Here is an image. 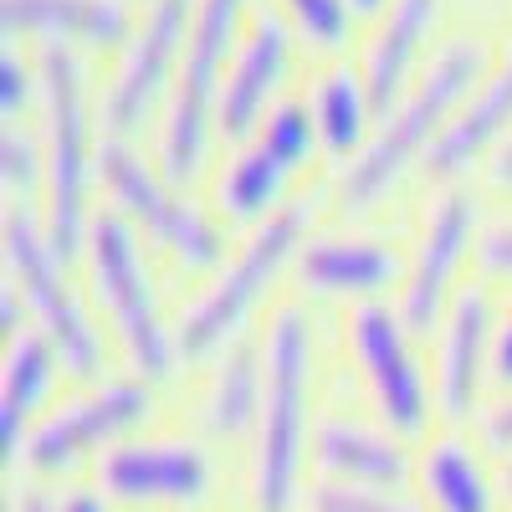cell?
Instances as JSON below:
<instances>
[{"label":"cell","instance_id":"32","mask_svg":"<svg viewBox=\"0 0 512 512\" xmlns=\"http://www.w3.org/2000/svg\"><path fill=\"white\" fill-rule=\"evenodd\" d=\"M477 256H482V272H492V277H512V226L492 231V236L477 246Z\"/></svg>","mask_w":512,"mask_h":512},{"label":"cell","instance_id":"7","mask_svg":"<svg viewBox=\"0 0 512 512\" xmlns=\"http://www.w3.org/2000/svg\"><path fill=\"white\" fill-rule=\"evenodd\" d=\"M149 410H154V395H149L144 379L98 384L93 395H77V400L57 405L47 420L36 425L26 451H21V466L36 482L67 477L93 451H113L118 441H128L149 420Z\"/></svg>","mask_w":512,"mask_h":512},{"label":"cell","instance_id":"18","mask_svg":"<svg viewBox=\"0 0 512 512\" xmlns=\"http://www.w3.org/2000/svg\"><path fill=\"white\" fill-rule=\"evenodd\" d=\"M57 379V349L41 333H16L6 349V374H0V451L6 466H21V451L36 431V410Z\"/></svg>","mask_w":512,"mask_h":512},{"label":"cell","instance_id":"1","mask_svg":"<svg viewBox=\"0 0 512 512\" xmlns=\"http://www.w3.org/2000/svg\"><path fill=\"white\" fill-rule=\"evenodd\" d=\"M308 369L313 338L303 308H277L267 328V395L251 446V507L256 512H297L303 507V466H308Z\"/></svg>","mask_w":512,"mask_h":512},{"label":"cell","instance_id":"20","mask_svg":"<svg viewBox=\"0 0 512 512\" xmlns=\"http://www.w3.org/2000/svg\"><path fill=\"white\" fill-rule=\"evenodd\" d=\"M395 272V256L364 236H318L297 251V282L328 297H374L395 282Z\"/></svg>","mask_w":512,"mask_h":512},{"label":"cell","instance_id":"31","mask_svg":"<svg viewBox=\"0 0 512 512\" xmlns=\"http://www.w3.org/2000/svg\"><path fill=\"white\" fill-rule=\"evenodd\" d=\"M26 98H31V77H26V67L6 52V57H0V108L16 118V113L26 108Z\"/></svg>","mask_w":512,"mask_h":512},{"label":"cell","instance_id":"36","mask_svg":"<svg viewBox=\"0 0 512 512\" xmlns=\"http://www.w3.org/2000/svg\"><path fill=\"white\" fill-rule=\"evenodd\" d=\"M492 180L497 185H512V139L497 149V159H492Z\"/></svg>","mask_w":512,"mask_h":512},{"label":"cell","instance_id":"19","mask_svg":"<svg viewBox=\"0 0 512 512\" xmlns=\"http://www.w3.org/2000/svg\"><path fill=\"white\" fill-rule=\"evenodd\" d=\"M0 21L11 36L82 41V47H118L128 36L123 0H0Z\"/></svg>","mask_w":512,"mask_h":512},{"label":"cell","instance_id":"24","mask_svg":"<svg viewBox=\"0 0 512 512\" xmlns=\"http://www.w3.org/2000/svg\"><path fill=\"white\" fill-rule=\"evenodd\" d=\"M287 175H292V169H287L267 144H251V149L226 169V180H221V205L231 210L236 221H256V226H262V221L272 216V205H277Z\"/></svg>","mask_w":512,"mask_h":512},{"label":"cell","instance_id":"35","mask_svg":"<svg viewBox=\"0 0 512 512\" xmlns=\"http://www.w3.org/2000/svg\"><path fill=\"white\" fill-rule=\"evenodd\" d=\"M492 379L502 384V390H512V313H507V323L492 338Z\"/></svg>","mask_w":512,"mask_h":512},{"label":"cell","instance_id":"37","mask_svg":"<svg viewBox=\"0 0 512 512\" xmlns=\"http://www.w3.org/2000/svg\"><path fill=\"white\" fill-rule=\"evenodd\" d=\"M502 497H507V507H512V461H502Z\"/></svg>","mask_w":512,"mask_h":512},{"label":"cell","instance_id":"4","mask_svg":"<svg viewBox=\"0 0 512 512\" xmlns=\"http://www.w3.org/2000/svg\"><path fill=\"white\" fill-rule=\"evenodd\" d=\"M303 226H308V205L292 200V205H277L272 216L251 231V241L241 246V256L205 287V297L185 313V323L175 333V349L185 359H200L210 349H221L226 338L246 323V313L262 303V292L287 267V256L303 251Z\"/></svg>","mask_w":512,"mask_h":512},{"label":"cell","instance_id":"29","mask_svg":"<svg viewBox=\"0 0 512 512\" xmlns=\"http://www.w3.org/2000/svg\"><path fill=\"white\" fill-rule=\"evenodd\" d=\"M36 175H41V164H36V144H31V139H21V134H6V185L26 195V190L36 185Z\"/></svg>","mask_w":512,"mask_h":512},{"label":"cell","instance_id":"23","mask_svg":"<svg viewBox=\"0 0 512 512\" xmlns=\"http://www.w3.org/2000/svg\"><path fill=\"white\" fill-rule=\"evenodd\" d=\"M262 395H267V359L262 349L241 338L226 349L216 379H210V400H205V425L221 441L236 436H256V420H262Z\"/></svg>","mask_w":512,"mask_h":512},{"label":"cell","instance_id":"8","mask_svg":"<svg viewBox=\"0 0 512 512\" xmlns=\"http://www.w3.org/2000/svg\"><path fill=\"white\" fill-rule=\"evenodd\" d=\"M98 487L128 512H195L216 492V461L200 441L128 436L98 456Z\"/></svg>","mask_w":512,"mask_h":512},{"label":"cell","instance_id":"33","mask_svg":"<svg viewBox=\"0 0 512 512\" xmlns=\"http://www.w3.org/2000/svg\"><path fill=\"white\" fill-rule=\"evenodd\" d=\"M57 512H118V507L103 497V487H67L57 492Z\"/></svg>","mask_w":512,"mask_h":512},{"label":"cell","instance_id":"15","mask_svg":"<svg viewBox=\"0 0 512 512\" xmlns=\"http://www.w3.org/2000/svg\"><path fill=\"white\" fill-rule=\"evenodd\" d=\"M482 374H492V308L482 287H466L441 328V364H436V400L446 420L477 415Z\"/></svg>","mask_w":512,"mask_h":512},{"label":"cell","instance_id":"12","mask_svg":"<svg viewBox=\"0 0 512 512\" xmlns=\"http://www.w3.org/2000/svg\"><path fill=\"white\" fill-rule=\"evenodd\" d=\"M195 6L200 0H154V11H149L144 31L134 36V47H128L113 88H108V103H103V118L113 128V139L134 134V128L144 123V113L154 108V98L164 93L175 62H185Z\"/></svg>","mask_w":512,"mask_h":512},{"label":"cell","instance_id":"27","mask_svg":"<svg viewBox=\"0 0 512 512\" xmlns=\"http://www.w3.org/2000/svg\"><path fill=\"white\" fill-rule=\"evenodd\" d=\"M313 139H318V118L303 103H277L267 113V128H262V139H256V144H267L287 169H297V164L313 159Z\"/></svg>","mask_w":512,"mask_h":512},{"label":"cell","instance_id":"34","mask_svg":"<svg viewBox=\"0 0 512 512\" xmlns=\"http://www.w3.org/2000/svg\"><path fill=\"white\" fill-rule=\"evenodd\" d=\"M6 512H57V492H47L41 482L11 487V497H6Z\"/></svg>","mask_w":512,"mask_h":512},{"label":"cell","instance_id":"13","mask_svg":"<svg viewBox=\"0 0 512 512\" xmlns=\"http://www.w3.org/2000/svg\"><path fill=\"white\" fill-rule=\"evenodd\" d=\"M472 231H477V200L466 190H446L425 221V236H420V251H415V267H410V287H405V328L410 333H431L436 318H441V303L456 282V267L466 246H472Z\"/></svg>","mask_w":512,"mask_h":512},{"label":"cell","instance_id":"26","mask_svg":"<svg viewBox=\"0 0 512 512\" xmlns=\"http://www.w3.org/2000/svg\"><path fill=\"white\" fill-rule=\"evenodd\" d=\"M297 512H425L415 492L390 487H344V482H308Z\"/></svg>","mask_w":512,"mask_h":512},{"label":"cell","instance_id":"5","mask_svg":"<svg viewBox=\"0 0 512 512\" xmlns=\"http://www.w3.org/2000/svg\"><path fill=\"white\" fill-rule=\"evenodd\" d=\"M236 16H241V0H200L195 6V26L185 41V62L175 77V93H169V113H164V180H190L200 159H205V139H210V123H216L221 108V67L226 52L236 41Z\"/></svg>","mask_w":512,"mask_h":512},{"label":"cell","instance_id":"3","mask_svg":"<svg viewBox=\"0 0 512 512\" xmlns=\"http://www.w3.org/2000/svg\"><path fill=\"white\" fill-rule=\"evenodd\" d=\"M41 93H47V236L62 256L82 246L88 226V180H93V144H88V82L67 47L41 52Z\"/></svg>","mask_w":512,"mask_h":512},{"label":"cell","instance_id":"11","mask_svg":"<svg viewBox=\"0 0 512 512\" xmlns=\"http://www.w3.org/2000/svg\"><path fill=\"white\" fill-rule=\"evenodd\" d=\"M349 328H354V349L374 390L379 420L400 441H420L425 425H431V390H425V374L405 344V333H410L405 318H395L384 303H364Z\"/></svg>","mask_w":512,"mask_h":512},{"label":"cell","instance_id":"25","mask_svg":"<svg viewBox=\"0 0 512 512\" xmlns=\"http://www.w3.org/2000/svg\"><path fill=\"white\" fill-rule=\"evenodd\" d=\"M369 113H374V103H369L364 77H354V72H328V77H323L318 103H313V118H318V134H323V144H328L333 154L359 149Z\"/></svg>","mask_w":512,"mask_h":512},{"label":"cell","instance_id":"16","mask_svg":"<svg viewBox=\"0 0 512 512\" xmlns=\"http://www.w3.org/2000/svg\"><path fill=\"white\" fill-rule=\"evenodd\" d=\"M287 57H292V36L277 16H262L256 31L246 36V47L236 52L231 72H226V88H221V108H216V128L221 139L241 144L256 118H262L267 98L282 88V72H287Z\"/></svg>","mask_w":512,"mask_h":512},{"label":"cell","instance_id":"10","mask_svg":"<svg viewBox=\"0 0 512 512\" xmlns=\"http://www.w3.org/2000/svg\"><path fill=\"white\" fill-rule=\"evenodd\" d=\"M98 164H103V180H108V190L118 195V205H123L128 216H134L159 246L175 251L185 267H216V262H221V236H216V226H210L190 200H180L159 175H149V164L128 149L123 139L103 144Z\"/></svg>","mask_w":512,"mask_h":512},{"label":"cell","instance_id":"22","mask_svg":"<svg viewBox=\"0 0 512 512\" xmlns=\"http://www.w3.org/2000/svg\"><path fill=\"white\" fill-rule=\"evenodd\" d=\"M431 21H436V0H395L390 16H384L374 47H369V62H364V88L379 113H390V103L405 93L410 62L420 52V36L431 31Z\"/></svg>","mask_w":512,"mask_h":512},{"label":"cell","instance_id":"6","mask_svg":"<svg viewBox=\"0 0 512 512\" xmlns=\"http://www.w3.org/2000/svg\"><path fill=\"white\" fill-rule=\"evenodd\" d=\"M6 262H11V282L21 287L31 313L41 318V328H47L62 369L72 379H98V369H103V338L88 323V313L77 308L72 282L62 277V251L52 246L47 231L36 226V216L26 205H16L6 216Z\"/></svg>","mask_w":512,"mask_h":512},{"label":"cell","instance_id":"17","mask_svg":"<svg viewBox=\"0 0 512 512\" xmlns=\"http://www.w3.org/2000/svg\"><path fill=\"white\" fill-rule=\"evenodd\" d=\"M415 497L425 512H502V477L482 466L477 446L461 436H441L415 461Z\"/></svg>","mask_w":512,"mask_h":512},{"label":"cell","instance_id":"2","mask_svg":"<svg viewBox=\"0 0 512 512\" xmlns=\"http://www.w3.org/2000/svg\"><path fill=\"white\" fill-rule=\"evenodd\" d=\"M482 72H487V47L482 41H446L441 57L431 62V72L420 77V88L384 118L374 144H364V154L349 164L344 185H338L344 210H369L410 159L431 154V144L446 134V123L456 118V103L472 93V82H487Z\"/></svg>","mask_w":512,"mask_h":512},{"label":"cell","instance_id":"14","mask_svg":"<svg viewBox=\"0 0 512 512\" xmlns=\"http://www.w3.org/2000/svg\"><path fill=\"white\" fill-rule=\"evenodd\" d=\"M313 466L318 482H344V487H415V461L400 446L395 431H374L359 420H323L313 431Z\"/></svg>","mask_w":512,"mask_h":512},{"label":"cell","instance_id":"28","mask_svg":"<svg viewBox=\"0 0 512 512\" xmlns=\"http://www.w3.org/2000/svg\"><path fill=\"white\" fill-rule=\"evenodd\" d=\"M287 11L313 47L333 52L349 36V0H287Z\"/></svg>","mask_w":512,"mask_h":512},{"label":"cell","instance_id":"30","mask_svg":"<svg viewBox=\"0 0 512 512\" xmlns=\"http://www.w3.org/2000/svg\"><path fill=\"white\" fill-rule=\"evenodd\" d=\"M482 446L502 461H512V395L497 400L492 410H482Z\"/></svg>","mask_w":512,"mask_h":512},{"label":"cell","instance_id":"38","mask_svg":"<svg viewBox=\"0 0 512 512\" xmlns=\"http://www.w3.org/2000/svg\"><path fill=\"white\" fill-rule=\"evenodd\" d=\"M349 6H354V11H379L384 0H349Z\"/></svg>","mask_w":512,"mask_h":512},{"label":"cell","instance_id":"9","mask_svg":"<svg viewBox=\"0 0 512 512\" xmlns=\"http://www.w3.org/2000/svg\"><path fill=\"white\" fill-rule=\"evenodd\" d=\"M88 251H93V282L98 297L123 338L128 359L144 379H169V364H175V338L164 333L159 313H154V292H149V272H144V256L139 241L128 231L123 216H98L88 231Z\"/></svg>","mask_w":512,"mask_h":512},{"label":"cell","instance_id":"21","mask_svg":"<svg viewBox=\"0 0 512 512\" xmlns=\"http://www.w3.org/2000/svg\"><path fill=\"white\" fill-rule=\"evenodd\" d=\"M507 123H512V52L482 82V93L466 98V108L446 123V134L431 144V154H425V175H436V180L461 175L487 144H497L507 134Z\"/></svg>","mask_w":512,"mask_h":512}]
</instances>
